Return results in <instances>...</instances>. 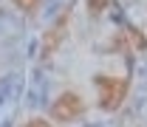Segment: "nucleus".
<instances>
[{
	"label": "nucleus",
	"mask_w": 147,
	"mask_h": 127,
	"mask_svg": "<svg viewBox=\"0 0 147 127\" xmlns=\"http://www.w3.org/2000/svg\"><path fill=\"white\" fill-rule=\"evenodd\" d=\"M23 127H51V124H48L45 119H31V122H26Z\"/></svg>",
	"instance_id": "0eeeda50"
},
{
	"label": "nucleus",
	"mask_w": 147,
	"mask_h": 127,
	"mask_svg": "<svg viewBox=\"0 0 147 127\" xmlns=\"http://www.w3.org/2000/svg\"><path fill=\"white\" fill-rule=\"evenodd\" d=\"M108 9V0H88V11L91 14H102Z\"/></svg>",
	"instance_id": "39448f33"
},
{
	"label": "nucleus",
	"mask_w": 147,
	"mask_h": 127,
	"mask_svg": "<svg viewBox=\"0 0 147 127\" xmlns=\"http://www.w3.org/2000/svg\"><path fill=\"white\" fill-rule=\"evenodd\" d=\"M96 93H99V108L113 113L122 108V102L127 99L130 82L125 76H108V73H96Z\"/></svg>",
	"instance_id": "f257e3e1"
},
{
	"label": "nucleus",
	"mask_w": 147,
	"mask_h": 127,
	"mask_svg": "<svg viewBox=\"0 0 147 127\" xmlns=\"http://www.w3.org/2000/svg\"><path fill=\"white\" fill-rule=\"evenodd\" d=\"M82 113H85V102H82L79 93H74V91L59 93L51 102V119H57V122H74Z\"/></svg>",
	"instance_id": "f03ea898"
},
{
	"label": "nucleus",
	"mask_w": 147,
	"mask_h": 127,
	"mask_svg": "<svg viewBox=\"0 0 147 127\" xmlns=\"http://www.w3.org/2000/svg\"><path fill=\"white\" fill-rule=\"evenodd\" d=\"M65 28H68V11H62V14H59V20H57L54 26L45 31L42 56H48V54H54V51H57V45H59V42H62V37H65Z\"/></svg>",
	"instance_id": "7ed1b4c3"
},
{
	"label": "nucleus",
	"mask_w": 147,
	"mask_h": 127,
	"mask_svg": "<svg viewBox=\"0 0 147 127\" xmlns=\"http://www.w3.org/2000/svg\"><path fill=\"white\" fill-rule=\"evenodd\" d=\"M130 37H133V42H136V48H147V40H144V34H139L136 28H130Z\"/></svg>",
	"instance_id": "423d86ee"
},
{
	"label": "nucleus",
	"mask_w": 147,
	"mask_h": 127,
	"mask_svg": "<svg viewBox=\"0 0 147 127\" xmlns=\"http://www.w3.org/2000/svg\"><path fill=\"white\" fill-rule=\"evenodd\" d=\"M14 6H17L23 14H34L37 9H40V0H11Z\"/></svg>",
	"instance_id": "20e7f679"
}]
</instances>
